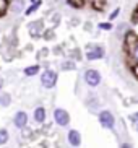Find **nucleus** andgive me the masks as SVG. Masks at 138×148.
Listing matches in <instances>:
<instances>
[{
    "label": "nucleus",
    "mask_w": 138,
    "mask_h": 148,
    "mask_svg": "<svg viewBox=\"0 0 138 148\" xmlns=\"http://www.w3.org/2000/svg\"><path fill=\"white\" fill-rule=\"evenodd\" d=\"M41 83H42L44 88H54L57 83V73L52 72V70H46L41 75Z\"/></svg>",
    "instance_id": "1"
},
{
    "label": "nucleus",
    "mask_w": 138,
    "mask_h": 148,
    "mask_svg": "<svg viewBox=\"0 0 138 148\" xmlns=\"http://www.w3.org/2000/svg\"><path fill=\"white\" fill-rule=\"evenodd\" d=\"M85 82H86L89 86H98V85L101 83L99 72H98V70H94V69L86 70V72H85Z\"/></svg>",
    "instance_id": "2"
},
{
    "label": "nucleus",
    "mask_w": 138,
    "mask_h": 148,
    "mask_svg": "<svg viewBox=\"0 0 138 148\" xmlns=\"http://www.w3.org/2000/svg\"><path fill=\"white\" fill-rule=\"evenodd\" d=\"M54 119H55V122L59 125H68L70 122V116L65 109H55L54 111Z\"/></svg>",
    "instance_id": "3"
},
{
    "label": "nucleus",
    "mask_w": 138,
    "mask_h": 148,
    "mask_svg": "<svg viewBox=\"0 0 138 148\" xmlns=\"http://www.w3.org/2000/svg\"><path fill=\"white\" fill-rule=\"evenodd\" d=\"M99 122H101V125L104 127V129H112L114 127V116L109 111H102V112L99 114Z\"/></svg>",
    "instance_id": "4"
},
{
    "label": "nucleus",
    "mask_w": 138,
    "mask_h": 148,
    "mask_svg": "<svg viewBox=\"0 0 138 148\" xmlns=\"http://www.w3.org/2000/svg\"><path fill=\"white\" fill-rule=\"evenodd\" d=\"M13 122H15V125H16L18 129H23V127H26V122H28V116H26V112H23V111L16 112V116H15Z\"/></svg>",
    "instance_id": "5"
},
{
    "label": "nucleus",
    "mask_w": 138,
    "mask_h": 148,
    "mask_svg": "<svg viewBox=\"0 0 138 148\" xmlns=\"http://www.w3.org/2000/svg\"><path fill=\"white\" fill-rule=\"evenodd\" d=\"M104 56V49L102 47H93L91 51L86 52V59L89 60H96V59H101Z\"/></svg>",
    "instance_id": "6"
},
{
    "label": "nucleus",
    "mask_w": 138,
    "mask_h": 148,
    "mask_svg": "<svg viewBox=\"0 0 138 148\" xmlns=\"http://www.w3.org/2000/svg\"><path fill=\"white\" fill-rule=\"evenodd\" d=\"M68 143L72 145V147H80L81 137H80V134H78L77 130H70L68 132Z\"/></svg>",
    "instance_id": "7"
},
{
    "label": "nucleus",
    "mask_w": 138,
    "mask_h": 148,
    "mask_svg": "<svg viewBox=\"0 0 138 148\" xmlns=\"http://www.w3.org/2000/svg\"><path fill=\"white\" fill-rule=\"evenodd\" d=\"M44 119H46V109L36 108L34 109V121L36 122H44Z\"/></svg>",
    "instance_id": "8"
},
{
    "label": "nucleus",
    "mask_w": 138,
    "mask_h": 148,
    "mask_svg": "<svg viewBox=\"0 0 138 148\" xmlns=\"http://www.w3.org/2000/svg\"><path fill=\"white\" fill-rule=\"evenodd\" d=\"M23 5H25V2H23V0H13L12 10H13V12H21V10H23Z\"/></svg>",
    "instance_id": "9"
},
{
    "label": "nucleus",
    "mask_w": 138,
    "mask_h": 148,
    "mask_svg": "<svg viewBox=\"0 0 138 148\" xmlns=\"http://www.w3.org/2000/svg\"><path fill=\"white\" fill-rule=\"evenodd\" d=\"M38 72H39V65H31V67H28V69H25V75H28V77L36 75Z\"/></svg>",
    "instance_id": "10"
},
{
    "label": "nucleus",
    "mask_w": 138,
    "mask_h": 148,
    "mask_svg": "<svg viewBox=\"0 0 138 148\" xmlns=\"http://www.w3.org/2000/svg\"><path fill=\"white\" fill-rule=\"evenodd\" d=\"M8 142V132L5 129H0V145H3Z\"/></svg>",
    "instance_id": "11"
},
{
    "label": "nucleus",
    "mask_w": 138,
    "mask_h": 148,
    "mask_svg": "<svg viewBox=\"0 0 138 148\" xmlns=\"http://www.w3.org/2000/svg\"><path fill=\"white\" fill-rule=\"evenodd\" d=\"M10 103H12V98H10V95H7V93H5V95L0 96V104H2V106H8Z\"/></svg>",
    "instance_id": "12"
},
{
    "label": "nucleus",
    "mask_w": 138,
    "mask_h": 148,
    "mask_svg": "<svg viewBox=\"0 0 138 148\" xmlns=\"http://www.w3.org/2000/svg\"><path fill=\"white\" fill-rule=\"evenodd\" d=\"M39 5H41V2H36V3H34V5H33V7H31V8H29V10H28V12H26V13H33V12H34V10H36V8H38Z\"/></svg>",
    "instance_id": "13"
},
{
    "label": "nucleus",
    "mask_w": 138,
    "mask_h": 148,
    "mask_svg": "<svg viewBox=\"0 0 138 148\" xmlns=\"http://www.w3.org/2000/svg\"><path fill=\"white\" fill-rule=\"evenodd\" d=\"M101 28H104V29H111V25H99Z\"/></svg>",
    "instance_id": "14"
},
{
    "label": "nucleus",
    "mask_w": 138,
    "mask_h": 148,
    "mask_svg": "<svg viewBox=\"0 0 138 148\" xmlns=\"http://www.w3.org/2000/svg\"><path fill=\"white\" fill-rule=\"evenodd\" d=\"M117 15H119V10H115V12H114V13H112V15H111V20H112V18H115V16H117Z\"/></svg>",
    "instance_id": "15"
},
{
    "label": "nucleus",
    "mask_w": 138,
    "mask_h": 148,
    "mask_svg": "<svg viewBox=\"0 0 138 148\" xmlns=\"http://www.w3.org/2000/svg\"><path fill=\"white\" fill-rule=\"evenodd\" d=\"M122 148H130V145H122Z\"/></svg>",
    "instance_id": "16"
},
{
    "label": "nucleus",
    "mask_w": 138,
    "mask_h": 148,
    "mask_svg": "<svg viewBox=\"0 0 138 148\" xmlns=\"http://www.w3.org/2000/svg\"><path fill=\"white\" fill-rule=\"evenodd\" d=\"M33 2H34V0H33Z\"/></svg>",
    "instance_id": "17"
}]
</instances>
